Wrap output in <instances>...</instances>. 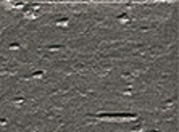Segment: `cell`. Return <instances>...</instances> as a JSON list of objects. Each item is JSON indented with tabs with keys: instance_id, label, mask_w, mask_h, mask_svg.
I'll use <instances>...</instances> for the list:
<instances>
[{
	"instance_id": "1",
	"label": "cell",
	"mask_w": 179,
	"mask_h": 132,
	"mask_svg": "<svg viewBox=\"0 0 179 132\" xmlns=\"http://www.w3.org/2000/svg\"><path fill=\"white\" fill-rule=\"evenodd\" d=\"M97 119H102V121H121V122H126V121H136L137 119V115H97L95 116Z\"/></svg>"
},
{
	"instance_id": "7",
	"label": "cell",
	"mask_w": 179,
	"mask_h": 132,
	"mask_svg": "<svg viewBox=\"0 0 179 132\" xmlns=\"http://www.w3.org/2000/svg\"><path fill=\"white\" fill-rule=\"evenodd\" d=\"M62 47H58V45H53V47H50V50H60Z\"/></svg>"
},
{
	"instance_id": "5",
	"label": "cell",
	"mask_w": 179,
	"mask_h": 132,
	"mask_svg": "<svg viewBox=\"0 0 179 132\" xmlns=\"http://www.w3.org/2000/svg\"><path fill=\"white\" fill-rule=\"evenodd\" d=\"M140 130H142V126H136L133 129V132H140Z\"/></svg>"
},
{
	"instance_id": "6",
	"label": "cell",
	"mask_w": 179,
	"mask_h": 132,
	"mask_svg": "<svg viewBox=\"0 0 179 132\" xmlns=\"http://www.w3.org/2000/svg\"><path fill=\"white\" fill-rule=\"evenodd\" d=\"M123 77H124V79H128V81H133V79H134L133 76H129V74H123Z\"/></svg>"
},
{
	"instance_id": "4",
	"label": "cell",
	"mask_w": 179,
	"mask_h": 132,
	"mask_svg": "<svg viewBox=\"0 0 179 132\" xmlns=\"http://www.w3.org/2000/svg\"><path fill=\"white\" fill-rule=\"evenodd\" d=\"M56 24H58V26H65V24H68V20H60V21H56Z\"/></svg>"
},
{
	"instance_id": "3",
	"label": "cell",
	"mask_w": 179,
	"mask_h": 132,
	"mask_svg": "<svg viewBox=\"0 0 179 132\" xmlns=\"http://www.w3.org/2000/svg\"><path fill=\"white\" fill-rule=\"evenodd\" d=\"M42 76H44V73H42V71H39V73H34V74H32V79H39V77H42Z\"/></svg>"
},
{
	"instance_id": "2",
	"label": "cell",
	"mask_w": 179,
	"mask_h": 132,
	"mask_svg": "<svg viewBox=\"0 0 179 132\" xmlns=\"http://www.w3.org/2000/svg\"><path fill=\"white\" fill-rule=\"evenodd\" d=\"M118 21H120V23H128L129 18H128V15H121L120 18H118Z\"/></svg>"
}]
</instances>
